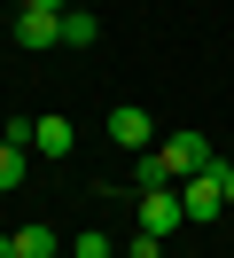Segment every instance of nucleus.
I'll use <instances>...</instances> for the list:
<instances>
[{
    "mask_svg": "<svg viewBox=\"0 0 234 258\" xmlns=\"http://www.w3.org/2000/svg\"><path fill=\"white\" fill-rule=\"evenodd\" d=\"M94 39H102V24L86 8H62V47H94Z\"/></svg>",
    "mask_w": 234,
    "mask_h": 258,
    "instance_id": "8",
    "label": "nucleus"
},
{
    "mask_svg": "<svg viewBox=\"0 0 234 258\" xmlns=\"http://www.w3.org/2000/svg\"><path fill=\"white\" fill-rule=\"evenodd\" d=\"M24 8H55V16H62V8H70V0H24Z\"/></svg>",
    "mask_w": 234,
    "mask_h": 258,
    "instance_id": "13",
    "label": "nucleus"
},
{
    "mask_svg": "<svg viewBox=\"0 0 234 258\" xmlns=\"http://www.w3.org/2000/svg\"><path fill=\"white\" fill-rule=\"evenodd\" d=\"M70 250H78V258H109V250H125V242H109V235H78Z\"/></svg>",
    "mask_w": 234,
    "mask_h": 258,
    "instance_id": "11",
    "label": "nucleus"
},
{
    "mask_svg": "<svg viewBox=\"0 0 234 258\" xmlns=\"http://www.w3.org/2000/svg\"><path fill=\"white\" fill-rule=\"evenodd\" d=\"M180 204H187V219H218V204H226L218 164H211V172H195V180H180Z\"/></svg>",
    "mask_w": 234,
    "mask_h": 258,
    "instance_id": "6",
    "label": "nucleus"
},
{
    "mask_svg": "<svg viewBox=\"0 0 234 258\" xmlns=\"http://www.w3.org/2000/svg\"><path fill=\"white\" fill-rule=\"evenodd\" d=\"M140 227H148V235H172V227H187L180 188H140Z\"/></svg>",
    "mask_w": 234,
    "mask_h": 258,
    "instance_id": "3",
    "label": "nucleus"
},
{
    "mask_svg": "<svg viewBox=\"0 0 234 258\" xmlns=\"http://www.w3.org/2000/svg\"><path fill=\"white\" fill-rule=\"evenodd\" d=\"M125 258H164V235H148V227H140V235L125 242Z\"/></svg>",
    "mask_w": 234,
    "mask_h": 258,
    "instance_id": "10",
    "label": "nucleus"
},
{
    "mask_svg": "<svg viewBox=\"0 0 234 258\" xmlns=\"http://www.w3.org/2000/svg\"><path fill=\"white\" fill-rule=\"evenodd\" d=\"M16 47H31V55L62 47V16L55 8H24V16H16Z\"/></svg>",
    "mask_w": 234,
    "mask_h": 258,
    "instance_id": "4",
    "label": "nucleus"
},
{
    "mask_svg": "<svg viewBox=\"0 0 234 258\" xmlns=\"http://www.w3.org/2000/svg\"><path fill=\"white\" fill-rule=\"evenodd\" d=\"M0 188H24V149L0 133Z\"/></svg>",
    "mask_w": 234,
    "mask_h": 258,
    "instance_id": "9",
    "label": "nucleus"
},
{
    "mask_svg": "<svg viewBox=\"0 0 234 258\" xmlns=\"http://www.w3.org/2000/svg\"><path fill=\"white\" fill-rule=\"evenodd\" d=\"M218 188H226V204H234V164H218Z\"/></svg>",
    "mask_w": 234,
    "mask_h": 258,
    "instance_id": "12",
    "label": "nucleus"
},
{
    "mask_svg": "<svg viewBox=\"0 0 234 258\" xmlns=\"http://www.w3.org/2000/svg\"><path fill=\"white\" fill-rule=\"evenodd\" d=\"M156 157H164V172L172 180H195V172H211V141H203V133H164V141H156Z\"/></svg>",
    "mask_w": 234,
    "mask_h": 258,
    "instance_id": "1",
    "label": "nucleus"
},
{
    "mask_svg": "<svg viewBox=\"0 0 234 258\" xmlns=\"http://www.w3.org/2000/svg\"><path fill=\"white\" fill-rule=\"evenodd\" d=\"M109 141L140 157V149H156V117L140 110V102H117V110H109Z\"/></svg>",
    "mask_w": 234,
    "mask_h": 258,
    "instance_id": "2",
    "label": "nucleus"
},
{
    "mask_svg": "<svg viewBox=\"0 0 234 258\" xmlns=\"http://www.w3.org/2000/svg\"><path fill=\"white\" fill-rule=\"evenodd\" d=\"M8 250H16V258H55L62 242H55V227H39V219H31V227H16V235H8Z\"/></svg>",
    "mask_w": 234,
    "mask_h": 258,
    "instance_id": "7",
    "label": "nucleus"
},
{
    "mask_svg": "<svg viewBox=\"0 0 234 258\" xmlns=\"http://www.w3.org/2000/svg\"><path fill=\"white\" fill-rule=\"evenodd\" d=\"M78 149V133H70V117H31V157H47V164H62Z\"/></svg>",
    "mask_w": 234,
    "mask_h": 258,
    "instance_id": "5",
    "label": "nucleus"
}]
</instances>
